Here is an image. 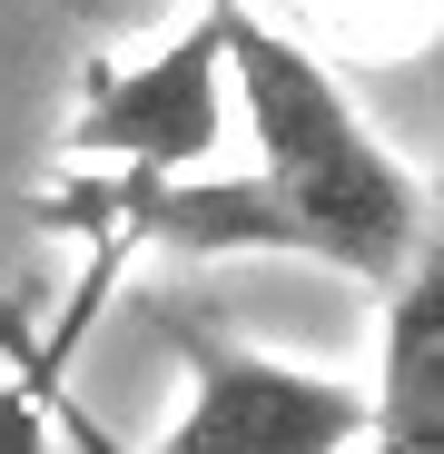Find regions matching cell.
Returning a JSON list of instances; mask_svg holds the SVG:
<instances>
[{
  "label": "cell",
  "instance_id": "6da1fadb",
  "mask_svg": "<svg viewBox=\"0 0 444 454\" xmlns=\"http://www.w3.org/2000/svg\"><path fill=\"white\" fill-rule=\"evenodd\" d=\"M228 99L257 138V168L247 178H99V168H69L40 217L90 238V267H129L148 247H178V257H307L336 267L355 286H395L425 247V188L395 148L376 138L336 69L286 40L277 20L238 11L228 0Z\"/></svg>",
  "mask_w": 444,
  "mask_h": 454
},
{
  "label": "cell",
  "instance_id": "7a4b0ae2",
  "mask_svg": "<svg viewBox=\"0 0 444 454\" xmlns=\"http://www.w3.org/2000/svg\"><path fill=\"white\" fill-rule=\"evenodd\" d=\"M228 0H207L188 30L138 59H99L69 109V168L99 178H198L228 138Z\"/></svg>",
  "mask_w": 444,
  "mask_h": 454
},
{
  "label": "cell",
  "instance_id": "3957f363",
  "mask_svg": "<svg viewBox=\"0 0 444 454\" xmlns=\"http://www.w3.org/2000/svg\"><path fill=\"white\" fill-rule=\"evenodd\" d=\"M188 356V395L148 454H355L365 444V386L296 356H257L207 326H168Z\"/></svg>",
  "mask_w": 444,
  "mask_h": 454
},
{
  "label": "cell",
  "instance_id": "277c9868",
  "mask_svg": "<svg viewBox=\"0 0 444 454\" xmlns=\"http://www.w3.org/2000/svg\"><path fill=\"white\" fill-rule=\"evenodd\" d=\"M355 454H444V217L425 227L415 267L386 286V346Z\"/></svg>",
  "mask_w": 444,
  "mask_h": 454
},
{
  "label": "cell",
  "instance_id": "5b68a950",
  "mask_svg": "<svg viewBox=\"0 0 444 454\" xmlns=\"http://www.w3.org/2000/svg\"><path fill=\"white\" fill-rule=\"evenodd\" d=\"M0 454H59L50 434V336L0 317Z\"/></svg>",
  "mask_w": 444,
  "mask_h": 454
},
{
  "label": "cell",
  "instance_id": "8992f818",
  "mask_svg": "<svg viewBox=\"0 0 444 454\" xmlns=\"http://www.w3.org/2000/svg\"><path fill=\"white\" fill-rule=\"evenodd\" d=\"M69 346H80V336H69V326H50V434H59L69 454H138L129 434H109L80 395H69Z\"/></svg>",
  "mask_w": 444,
  "mask_h": 454
}]
</instances>
